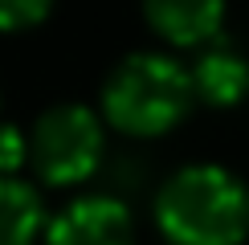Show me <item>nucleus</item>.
I'll list each match as a JSON object with an SVG mask.
<instances>
[{
	"label": "nucleus",
	"mask_w": 249,
	"mask_h": 245,
	"mask_svg": "<svg viewBox=\"0 0 249 245\" xmlns=\"http://www.w3.org/2000/svg\"><path fill=\"white\" fill-rule=\"evenodd\" d=\"M155 221L176 245H237L249 233V184L225 163H184L155 192Z\"/></svg>",
	"instance_id": "f257e3e1"
},
{
	"label": "nucleus",
	"mask_w": 249,
	"mask_h": 245,
	"mask_svg": "<svg viewBox=\"0 0 249 245\" xmlns=\"http://www.w3.org/2000/svg\"><path fill=\"white\" fill-rule=\"evenodd\" d=\"M188 66L160 49H135L119 57L102 82V115L131 135H160L192 106Z\"/></svg>",
	"instance_id": "f03ea898"
},
{
	"label": "nucleus",
	"mask_w": 249,
	"mask_h": 245,
	"mask_svg": "<svg viewBox=\"0 0 249 245\" xmlns=\"http://www.w3.org/2000/svg\"><path fill=\"white\" fill-rule=\"evenodd\" d=\"M192 98L209 106H237L249 94V57L229 45H204L188 66Z\"/></svg>",
	"instance_id": "39448f33"
},
{
	"label": "nucleus",
	"mask_w": 249,
	"mask_h": 245,
	"mask_svg": "<svg viewBox=\"0 0 249 245\" xmlns=\"http://www.w3.org/2000/svg\"><path fill=\"white\" fill-rule=\"evenodd\" d=\"M147 25L172 45H213L225 25L221 0H151L143 8Z\"/></svg>",
	"instance_id": "423d86ee"
},
{
	"label": "nucleus",
	"mask_w": 249,
	"mask_h": 245,
	"mask_svg": "<svg viewBox=\"0 0 249 245\" xmlns=\"http://www.w3.org/2000/svg\"><path fill=\"white\" fill-rule=\"evenodd\" d=\"M49 17L45 0H0V33H20Z\"/></svg>",
	"instance_id": "6e6552de"
},
{
	"label": "nucleus",
	"mask_w": 249,
	"mask_h": 245,
	"mask_svg": "<svg viewBox=\"0 0 249 245\" xmlns=\"http://www.w3.org/2000/svg\"><path fill=\"white\" fill-rule=\"evenodd\" d=\"M45 245H135V217L119 196H78L45 225Z\"/></svg>",
	"instance_id": "20e7f679"
},
{
	"label": "nucleus",
	"mask_w": 249,
	"mask_h": 245,
	"mask_svg": "<svg viewBox=\"0 0 249 245\" xmlns=\"http://www.w3.org/2000/svg\"><path fill=\"white\" fill-rule=\"evenodd\" d=\"M45 233L41 192L20 176H0V245H33Z\"/></svg>",
	"instance_id": "0eeeda50"
},
{
	"label": "nucleus",
	"mask_w": 249,
	"mask_h": 245,
	"mask_svg": "<svg viewBox=\"0 0 249 245\" xmlns=\"http://www.w3.org/2000/svg\"><path fill=\"white\" fill-rule=\"evenodd\" d=\"M107 131L86 102H57L41 110L29 131V163L45 184H78L98 168Z\"/></svg>",
	"instance_id": "7ed1b4c3"
},
{
	"label": "nucleus",
	"mask_w": 249,
	"mask_h": 245,
	"mask_svg": "<svg viewBox=\"0 0 249 245\" xmlns=\"http://www.w3.org/2000/svg\"><path fill=\"white\" fill-rule=\"evenodd\" d=\"M25 159H29V135L13 122H0V176H17Z\"/></svg>",
	"instance_id": "1a4fd4ad"
}]
</instances>
